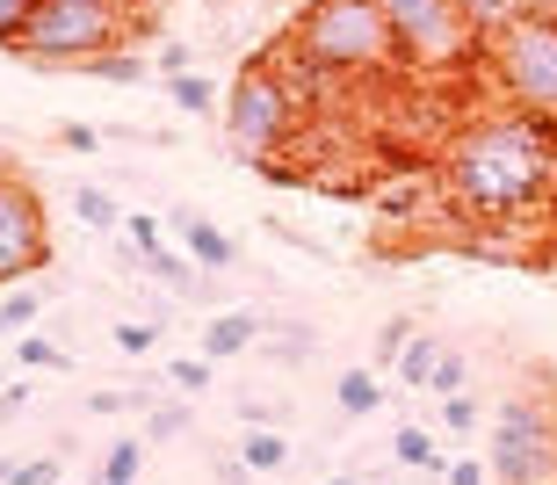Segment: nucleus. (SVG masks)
<instances>
[{"instance_id":"f257e3e1","label":"nucleus","mask_w":557,"mask_h":485,"mask_svg":"<svg viewBox=\"0 0 557 485\" xmlns=\"http://www.w3.org/2000/svg\"><path fill=\"white\" fill-rule=\"evenodd\" d=\"M434 196L471 233H529L543 211H557V130L515 109L463 116L434 160Z\"/></svg>"},{"instance_id":"f03ea898","label":"nucleus","mask_w":557,"mask_h":485,"mask_svg":"<svg viewBox=\"0 0 557 485\" xmlns=\"http://www.w3.org/2000/svg\"><path fill=\"white\" fill-rule=\"evenodd\" d=\"M275 51L319 65V73L341 80V87H348V80H392V73H406L384 0H297V15H289V29H283Z\"/></svg>"},{"instance_id":"7ed1b4c3","label":"nucleus","mask_w":557,"mask_h":485,"mask_svg":"<svg viewBox=\"0 0 557 485\" xmlns=\"http://www.w3.org/2000/svg\"><path fill=\"white\" fill-rule=\"evenodd\" d=\"M138 29H152V22L138 15V0H37L15 59L22 65H73V73H81L87 59L124 51Z\"/></svg>"},{"instance_id":"20e7f679","label":"nucleus","mask_w":557,"mask_h":485,"mask_svg":"<svg viewBox=\"0 0 557 485\" xmlns=\"http://www.w3.org/2000/svg\"><path fill=\"white\" fill-rule=\"evenodd\" d=\"M478 59L499 87V109H515L529 124L557 130V15H515L507 29L478 43Z\"/></svg>"},{"instance_id":"39448f33","label":"nucleus","mask_w":557,"mask_h":485,"mask_svg":"<svg viewBox=\"0 0 557 485\" xmlns=\"http://www.w3.org/2000/svg\"><path fill=\"white\" fill-rule=\"evenodd\" d=\"M297 130H305V109L283 87L275 59H247L239 80H232V95H225V146L247 167H269V160H289Z\"/></svg>"},{"instance_id":"423d86ee","label":"nucleus","mask_w":557,"mask_h":485,"mask_svg":"<svg viewBox=\"0 0 557 485\" xmlns=\"http://www.w3.org/2000/svg\"><path fill=\"white\" fill-rule=\"evenodd\" d=\"M384 15H392L406 73H420V80H449V73L478 65V29L463 22L456 0H384Z\"/></svg>"},{"instance_id":"0eeeda50","label":"nucleus","mask_w":557,"mask_h":485,"mask_svg":"<svg viewBox=\"0 0 557 485\" xmlns=\"http://www.w3.org/2000/svg\"><path fill=\"white\" fill-rule=\"evenodd\" d=\"M493 485H557V406L507 391L493 406Z\"/></svg>"},{"instance_id":"6e6552de","label":"nucleus","mask_w":557,"mask_h":485,"mask_svg":"<svg viewBox=\"0 0 557 485\" xmlns=\"http://www.w3.org/2000/svg\"><path fill=\"white\" fill-rule=\"evenodd\" d=\"M51 269V211L22 167H0V283H29Z\"/></svg>"},{"instance_id":"1a4fd4ad","label":"nucleus","mask_w":557,"mask_h":485,"mask_svg":"<svg viewBox=\"0 0 557 485\" xmlns=\"http://www.w3.org/2000/svg\"><path fill=\"white\" fill-rule=\"evenodd\" d=\"M174 239H182V253L203 275H232L239 269V239H232L225 225H210L203 211H174Z\"/></svg>"},{"instance_id":"9d476101","label":"nucleus","mask_w":557,"mask_h":485,"mask_svg":"<svg viewBox=\"0 0 557 485\" xmlns=\"http://www.w3.org/2000/svg\"><path fill=\"white\" fill-rule=\"evenodd\" d=\"M269 334V319L253 312V304H232V312H210L203 319V356L210 362H232V356H253Z\"/></svg>"},{"instance_id":"9b49d317","label":"nucleus","mask_w":557,"mask_h":485,"mask_svg":"<svg viewBox=\"0 0 557 485\" xmlns=\"http://www.w3.org/2000/svg\"><path fill=\"white\" fill-rule=\"evenodd\" d=\"M333 406H341L348 421H370L376 406H384V377H376V370H362V362H355V370H341V377H333Z\"/></svg>"},{"instance_id":"f8f14e48","label":"nucleus","mask_w":557,"mask_h":485,"mask_svg":"<svg viewBox=\"0 0 557 485\" xmlns=\"http://www.w3.org/2000/svg\"><path fill=\"white\" fill-rule=\"evenodd\" d=\"M188 427H196L188 391H160V399H152V413H145V443H182Z\"/></svg>"},{"instance_id":"ddd939ff","label":"nucleus","mask_w":557,"mask_h":485,"mask_svg":"<svg viewBox=\"0 0 557 485\" xmlns=\"http://www.w3.org/2000/svg\"><path fill=\"white\" fill-rule=\"evenodd\" d=\"M73 211H81V225L95 239H116V233H124V203H116L109 189H95V182H81V189H73Z\"/></svg>"},{"instance_id":"4468645a","label":"nucleus","mask_w":557,"mask_h":485,"mask_svg":"<svg viewBox=\"0 0 557 485\" xmlns=\"http://www.w3.org/2000/svg\"><path fill=\"white\" fill-rule=\"evenodd\" d=\"M239 464H247L253 478H275V471L289 464V443H283V427H247V435H239Z\"/></svg>"},{"instance_id":"2eb2a0df","label":"nucleus","mask_w":557,"mask_h":485,"mask_svg":"<svg viewBox=\"0 0 557 485\" xmlns=\"http://www.w3.org/2000/svg\"><path fill=\"white\" fill-rule=\"evenodd\" d=\"M87 80H102V87H145V73H152V59H145V51H102V59H87L81 65Z\"/></svg>"},{"instance_id":"dca6fc26","label":"nucleus","mask_w":557,"mask_h":485,"mask_svg":"<svg viewBox=\"0 0 557 485\" xmlns=\"http://www.w3.org/2000/svg\"><path fill=\"white\" fill-rule=\"evenodd\" d=\"M8 362H15V370H73V356H65L51 334H37V326H29V334H15Z\"/></svg>"},{"instance_id":"f3484780","label":"nucleus","mask_w":557,"mask_h":485,"mask_svg":"<svg viewBox=\"0 0 557 485\" xmlns=\"http://www.w3.org/2000/svg\"><path fill=\"white\" fill-rule=\"evenodd\" d=\"M434 356H442V340H434V334H413L406 348H398L392 377H398V384H413V391H428V377H434Z\"/></svg>"},{"instance_id":"a211bd4d","label":"nucleus","mask_w":557,"mask_h":485,"mask_svg":"<svg viewBox=\"0 0 557 485\" xmlns=\"http://www.w3.org/2000/svg\"><path fill=\"white\" fill-rule=\"evenodd\" d=\"M456 8H463V22L478 29V43L493 37V29H507L515 15H529V0H456Z\"/></svg>"},{"instance_id":"6ab92c4d","label":"nucleus","mask_w":557,"mask_h":485,"mask_svg":"<svg viewBox=\"0 0 557 485\" xmlns=\"http://www.w3.org/2000/svg\"><path fill=\"white\" fill-rule=\"evenodd\" d=\"M166 95H174V109H188V116H210V109H218L210 73H174V80H166Z\"/></svg>"},{"instance_id":"aec40b11","label":"nucleus","mask_w":557,"mask_h":485,"mask_svg":"<svg viewBox=\"0 0 557 485\" xmlns=\"http://www.w3.org/2000/svg\"><path fill=\"white\" fill-rule=\"evenodd\" d=\"M392 457H398V464H413V471H442V449H434L428 427H398V435H392Z\"/></svg>"},{"instance_id":"412c9836","label":"nucleus","mask_w":557,"mask_h":485,"mask_svg":"<svg viewBox=\"0 0 557 485\" xmlns=\"http://www.w3.org/2000/svg\"><path fill=\"white\" fill-rule=\"evenodd\" d=\"M37 312H44V290H8V297H0V340H8V334H29V326H37Z\"/></svg>"},{"instance_id":"4be33fe9","label":"nucleus","mask_w":557,"mask_h":485,"mask_svg":"<svg viewBox=\"0 0 557 485\" xmlns=\"http://www.w3.org/2000/svg\"><path fill=\"white\" fill-rule=\"evenodd\" d=\"M442 427H449V435H478V427H485V399H478V391H449V399H442Z\"/></svg>"},{"instance_id":"5701e85b","label":"nucleus","mask_w":557,"mask_h":485,"mask_svg":"<svg viewBox=\"0 0 557 485\" xmlns=\"http://www.w3.org/2000/svg\"><path fill=\"white\" fill-rule=\"evenodd\" d=\"M428 391H434V399H449V391H471V362H463V348H442V356H434Z\"/></svg>"},{"instance_id":"b1692460","label":"nucleus","mask_w":557,"mask_h":485,"mask_svg":"<svg viewBox=\"0 0 557 485\" xmlns=\"http://www.w3.org/2000/svg\"><path fill=\"white\" fill-rule=\"evenodd\" d=\"M210 370H218L210 356H174V362H166V384H174V391H188V399H203V391H210Z\"/></svg>"},{"instance_id":"393cba45","label":"nucleus","mask_w":557,"mask_h":485,"mask_svg":"<svg viewBox=\"0 0 557 485\" xmlns=\"http://www.w3.org/2000/svg\"><path fill=\"white\" fill-rule=\"evenodd\" d=\"M109 340H116V348H124V356H152V348H160V319H116V326H109Z\"/></svg>"},{"instance_id":"a878e982","label":"nucleus","mask_w":557,"mask_h":485,"mask_svg":"<svg viewBox=\"0 0 557 485\" xmlns=\"http://www.w3.org/2000/svg\"><path fill=\"white\" fill-rule=\"evenodd\" d=\"M138 471H145V443L138 435H124V443L102 457V478H124V485H138Z\"/></svg>"},{"instance_id":"bb28decb","label":"nucleus","mask_w":557,"mask_h":485,"mask_svg":"<svg viewBox=\"0 0 557 485\" xmlns=\"http://www.w3.org/2000/svg\"><path fill=\"white\" fill-rule=\"evenodd\" d=\"M413 334H420L413 319H406V312H392V319H384V326H376V362L392 370V362H398V348H406V340H413Z\"/></svg>"},{"instance_id":"cd10ccee","label":"nucleus","mask_w":557,"mask_h":485,"mask_svg":"<svg viewBox=\"0 0 557 485\" xmlns=\"http://www.w3.org/2000/svg\"><path fill=\"white\" fill-rule=\"evenodd\" d=\"M29 15H37V0H0V51H15V43H22Z\"/></svg>"},{"instance_id":"c85d7f7f","label":"nucleus","mask_w":557,"mask_h":485,"mask_svg":"<svg viewBox=\"0 0 557 485\" xmlns=\"http://www.w3.org/2000/svg\"><path fill=\"white\" fill-rule=\"evenodd\" d=\"M124 239H131V253H145V247H160L166 233H160V217H152V211H131L124 217Z\"/></svg>"},{"instance_id":"c756f323","label":"nucleus","mask_w":557,"mask_h":485,"mask_svg":"<svg viewBox=\"0 0 557 485\" xmlns=\"http://www.w3.org/2000/svg\"><path fill=\"white\" fill-rule=\"evenodd\" d=\"M442 478H449V485H493V464H478V457H456V464H442Z\"/></svg>"},{"instance_id":"7c9ffc66","label":"nucleus","mask_w":557,"mask_h":485,"mask_svg":"<svg viewBox=\"0 0 557 485\" xmlns=\"http://www.w3.org/2000/svg\"><path fill=\"white\" fill-rule=\"evenodd\" d=\"M160 80H174V73H196V51H188V43H160Z\"/></svg>"},{"instance_id":"2f4dec72","label":"nucleus","mask_w":557,"mask_h":485,"mask_svg":"<svg viewBox=\"0 0 557 485\" xmlns=\"http://www.w3.org/2000/svg\"><path fill=\"white\" fill-rule=\"evenodd\" d=\"M59 478H65V471L51 464V457H44V464H15V471H8V485H59Z\"/></svg>"},{"instance_id":"473e14b6","label":"nucleus","mask_w":557,"mask_h":485,"mask_svg":"<svg viewBox=\"0 0 557 485\" xmlns=\"http://www.w3.org/2000/svg\"><path fill=\"white\" fill-rule=\"evenodd\" d=\"M59 146L65 152H95V146H102V130H95V124H59Z\"/></svg>"},{"instance_id":"72a5a7b5","label":"nucleus","mask_w":557,"mask_h":485,"mask_svg":"<svg viewBox=\"0 0 557 485\" xmlns=\"http://www.w3.org/2000/svg\"><path fill=\"white\" fill-rule=\"evenodd\" d=\"M239 421H247V427H275V406H261V399H247V406H239Z\"/></svg>"},{"instance_id":"f704fd0d","label":"nucleus","mask_w":557,"mask_h":485,"mask_svg":"<svg viewBox=\"0 0 557 485\" xmlns=\"http://www.w3.org/2000/svg\"><path fill=\"white\" fill-rule=\"evenodd\" d=\"M529 8H536V15H557V0H529Z\"/></svg>"},{"instance_id":"c9c22d12","label":"nucleus","mask_w":557,"mask_h":485,"mask_svg":"<svg viewBox=\"0 0 557 485\" xmlns=\"http://www.w3.org/2000/svg\"><path fill=\"white\" fill-rule=\"evenodd\" d=\"M87 485H124V478H102V471H95V478H87Z\"/></svg>"},{"instance_id":"e433bc0d","label":"nucleus","mask_w":557,"mask_h":485,"mask_svg":"<svg viewBox=\"0 0 557 485\" xmlns=\"http://www.w3.org/2000/svg\"><path fill=\"white\" fill-rule=\"evenodd\" d=\"M319 485H362V478H319Z\"/></svg>"},{"instance_id":"4c0bfd02","label":"nucleus","mask_w":557,"mask_h":485,"mask_svg":"<svg viewBox=\"0 0 557 485\" xmlns=\"http://www.w3.org/2000/svg\"><path fill=\"white\" fill-rule=\"evenodd\" d=\"M0 391H8V356H0Z\"/></svg>"},{"instance_id":"58836bf2","label":"nucleus","mask_w":557,"mask_h":485,"mask_svg":"<svg viewBox=\"0 0 557 485\" xmlns=\"http://www.w3.org/2000/svg\"><path fill=\"white\" fill-rule=\"evenodd\" d=\"M8 471H15V464H0V485H8Z\"/></svg>"},{"instance_id":"ea45409f","label":"nucleus","mask_w":557,"mask_h":485,"mask_svg":"<svg viewBox=\"0 0 557 485\" xmlns=\"http://www.w3.org/2000/svg\"><path fill=\"white\" fill-rule=\"evenodd\" d=\"M543 261H550V269H557V247H550V253H543Z\"/></svg>"},{"instance_id":"a19ab883","label":"nucleus","mask_w":557,"mask_h":485,"mask_svg":"<svg viewBox=\"0 0 557 485\" xmlns=\"http://www.w3.org/2000/svg\"><path fill=\"white\" fill-rule=\"evenodd\" d=\"M0 421H15V413H8V406H0Z\"/></svg>"},{"instance_id":"79ce46f5","label":"nucleus","mask_w":557,"mask_h":485,"mask_svg":"<svg viewBox=\"0 0 557 485\" xmlns=\"http://www.w3.org/2000/svg\"><path fill=\"white\" fill-rule=\"evenodd\" d=\"M0 167H15V160H8V152H0Z\"/></svg>"}]
</instances>
